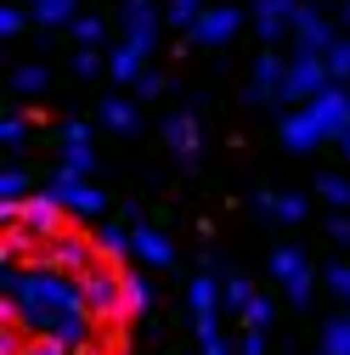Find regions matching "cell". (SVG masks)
Here are the masks:
<instances>
[{"label":"cell","mask_w":350,"mask_h":355,"mask_svg":"<svg viewBox=\"0 0 350 355\" xmlns=\"http://www.w3.org/2000/svg\"><path fill=\"white\" fill-rule=\"evenodd\" d=\"M6 322L62 344H85L102 333V322L85 304V282L46 259H6Z\"/></svg>","instance_id":"6da1fadb"},{"label":"cell","mask_w":350,"mask_h":355,"mask_svg":"<svg viewBox=\"0 0 350 355\" xmlns=\"http://www.w3.org/2000/svg\"><path fill=\"white\" fill-rule=\"evenodd\" d=\"M344 130H350V91H344V79H333L322 96L283 113L277 141H283V153H317L322 141H339Z\"/></svg>","instance_id":"7a4b0ae2"},{"label":"cell","mask_w":350,"mask_h":355,"mask_svg":"<svg viewBox=\"0 0 350 355\" xmlns=\"http://www.w3.org/2000/svg\"><path fill=\"white\" fill-rule=\"evenodd\" d=\"M0 220L6 226H34L40 237H57L62 226H68V203L51 192V187H40V192H28V198H12V203H0Z\"/></svg>","instance_id":"3957f363"},{"label":"cell","mask_w":350,"mask_h":355,"mask_svg":"<svg viewBox=\"0 0 350 355\" xmlns=\"http://www.w3.org/2000/svg\"><path fill=\"white\" fill-rule=\"evenodd\" d=\"M46 265H57V271H74V277H85L91 265H102V248H97V226L85 220V226H62L51 243H46V254H40Z\"/></svg>","instance_id":"277c9868"},{"label":"cell","mask_w":350,"mask_h":355,"mask_svg":"<svg viewBox=\"0 0 350 355\" xmlns=\"http://www.w3.org/2000/svg\"><path fill=\"white\" fill-rule=\"evenodd\" d=\"M328 85H333V68H328L322 51H288V79H283V96H277V102L305 107L311 96H322Z\"/></svg>","instance_id":"5b68a950"},{"label":"cell","mask_w":350,"mask_h":355,"mask_svg":"<svg viewBox=\"0 0 350 355\" xmlns=\"http://www.w3.org/2000/svg\"><path fill=\"white\" fill-rule=\"evenodd\" d=\"M85 282V304H91V316L102 322V327H113V322H124L130 310H124V282H119V265H91V271L79 277Z\"/></svg>","instance_id":"8992f818"},{"label":"cell","mask_w":350,"mask_h":355,"mask_svg":"<svg viewBox=\"0 0 350 355\" xmlns=\"http://www.w3.org/2000/svg\"><path fill=\"white\" fill-rule=\"evenodd\" d=\"M51 192L68 203V214H79V220H102L108 214V192L97 187V175H85V169H68V164H57V175H51Z\"/></svg>","instance_id":"52a82bcc"},{"label":"cell","mask_w":350,"mask_h":355,"mask_svg":"<svg viewBox=\"0 0 350 355\" xmlns=\"http://www.w3.org/2000/svg\"><path fill=\"white\" fill-rule=\"evenodd\" d=\"M272 277H277V288H283V299L294 304V310H305L311 304V254L305 248H294V243H283V248H272Z\"/></svg>","instance_id":"ba28073f"},{"label":"cell","mask_w":350,"mask_h":355,"mask_svg":"<svg viewBox=\"0 0 350 355\" xmlns=\"http://www.w3.org/2000/svg\"><path fill=\"white\" fill-rule=\"evenodd\" d=\"M187 304H192V333H198V338L221 327V310H226V299H221V277L209 271V259H203V271L187 282Z\"/></svg>","instance_id":"9c48e42d"},{"label":"cell","mask_w":350,"mask_h":355,"mask_svg":"<svg viewBox=\"0 0 350 355\" xmlns=\"http://www.w3.org/2000/svg\"><path fill=\"white\" fill-rule=\"evenodd\" d=\"M238 28H243V12H238V6H203L198 23L187 28V40H192L198 51H221V46H232Z\"/></svg>","instance_id":"30bf717a"},{"label":"cell","mask_w":350,"mask_h":355,"mask_svg":"<svg viewBox=\"0 0 350 355\" xmlns=\"http://www.w3.org/2000/svg\"><path fill=\"white\" fill-rule=\"evenodd\" d=\"M294 17H299V0H249V23L266 46H283L294 34Z\"/></svg>","instance_id":"8fae6325"},{"label":"cell","mask_w":350,"mask_h":355,"mask_svg":"<svg viewBox=\"0 0 350 355\" xmlns=\"http://www.w3.org/2000/svg\"><path fill=\"white\" fill-rule=\"evenodd\" d=\"M119 23H124V40H130V46L153 51V46H158V28H164V12L153 6V0H124Z\"/></svg>","instance_id":"7c38bea8"},{"label":"cell","mask_w":350,"mask_h":355,"mask_svg":"<svg viewBox=\"0 0 350 355\" xmlns=\"http://www.w3.org/2000/svg\"><path fill=\"white\" fill-rule=\"evenodd\" d=\"M283 79H288V57H277L266 46L254 57V73H249V102H277L283 96Z\"/></svg>","instance_id":"4fadbf2b"},{"label":"cell","mask_w":350,"mask_h":355,"mask_svg":"<svg viewBox=\"0 0 350 355\" xmlns=\"http://www.w3.org/2000/svg\"><path fill=\"white\" fill-rule=\"evenodd\" d=\"M57 147H62V164H68V169L97 175V147H91V124H85V119H68V124L57 130Z\"/></svg>","instance_id":"5bb4252c"},{"label":"cell","mask_w":350,"mask_h":355,"mask_svg":"<svg viewBox=\"0 0 350 355\" xmlns=\"http://www.w3.org/2000/svg\"><path fill=\"white\" fill-rule=\"evenodd\" d=\"M97 248L108 265H130L136 259V220H97Z\"/></svg>","instance_id":"9a60e30c"},{"label":"cell","mask_w":350,"mask_h":355,"mask_svg":"<svg viewBox=\"0 0 350 355\" xmlns=\"http://www.w3.org/2000/svg\"><path fill=\"white\" fill-rule=\"evenodd\" d=\"M288 40H294V51H328L339 34H333V23H328L317 6H299V17H294V34H288Z\"/></svg>","instance_id":"2e32d148"},{"label":"cell","mask_w":350,"mask_h":355,"mask_svg":"<svg viewBox=\"0 0 350 355\" xmlns=\"http://www.w3.org/2000/svg\"><path fill=\"white\" fill-rule=\"evenodd\" d=\"M136 259H142V265H153V271H169V265H175V243H169L158 226L136 220Z\"/></svg>","instance_id":"e0dca14e"},{"label":"cell","mask_w":350,"mask_h":355,"mask_svg":"<svg viewBox=\"0 0 350 355\" xmlns=\"http://www.w3.org/2000/svg\"><path fill=\"white\" fill-rule=\"evenodd\" d=\"M147 57H153V51H142V46H130V40H119V46L108 51V73H113V85H136V79L147 73Z\"/></svg>","instance_id":"ac0fdd59"},{"label":"cell","mask_w":350,"mask_h":355,"mask_svg":"<svg viewBox=\"0 0 350 355\" xmlns=\"http://www.w3.org/2000/svg\"><path fill=\"white\" fill-rule=\"evenodd\" d=\"M97 119H102V124L113 130V136H136V130H142V107L130 102V96H102Z\"/></svg>","instance_id":"d6986e66"},{"label":"cell","mask_w":350,"mask_h":355,"mask_svg":"<svg viewBox=\"0 0 350 355\" xmlns=\"http://www.w3.org/2000/svg\"><path fill=\"white\" fill-rule=\"evenodd\" d=\"M254 209L272 214V220H288V226H299V220L311 214V203H305L299 192H254Z\"/></svg>","instance_id":"ffe728a7"},{"label":"cell","mask_w":350,"mask_h":355,"mask_svg":"<svg viewBox=\"0 0 350 355\" xmlns=\"http://www.w3.org/2000/svg\"><path fill=\"white\" fill-rule=\"evenodd\" d=\"M164 141H169L175 158H198V119H192V113L164 119Z\"/></svg>","instance_id":"44dd1931"},{"label":"cell","mask_w":350,"mask_h":355,"mask_svg":"<svg viewBox=\"0 0 350 355\" xmlns=\"http://www.w3.org/2000/svg\"><path fill=\"white\" fill-rule=\"evenodd\" d=\"M34 12V28H68L79 17V0H28Z\"/></svg>","instance_id":"7402d4cb"},{"label":"cell","mask_w":350,"mask_h":355,"mask_svg":"<svg viewBox=\"0 0 350 355\" xmlns=\"http://www.w3.org/2000/svg\"><path fill=\"white\" fill-rule=\"evenodd\" d=\"M34 124H40L34 113L12 107L6 119H0V147H6V153H23V147H28V130H34Z\"/></svg>","instance_id":"603a6c76"},{"label":"cell","mask_w":350,"mask_h":355,"mask_svg":"<svg viewBox=\"0 0 350 355\" xmlns=\"http://www.w3.org/2000/svg\"><path fill=\"white\" fill-rule=\"evenodd\" d=\"M119 282H124V310H130V316H142V310L153 304V282L142 271H130V265H119Z\"/></svg>","instance_id":"cb8c5ba5"},{"label":"cell","mask_w":350,"mask_h":355,"mask_svg":"<svg viewBox=\"0 0 350 355\" xmlns=\"http://www.w3.org/2000/svg\"><path fill=\"white\" fill-rule=\"evenodd\" d=\"M221 299H226L232 316H243V310L254 304V282H249L243 271H226V277H221Z\"/></svg>","instance_id":"d4e9b609"},{"label":"cell","mask_w":350,"mask_h":355,"mask_svg":"<svg viewBox=\"0 0 350 355\" xmlns=\"http://www.w3.org/2000/svg\"><path fill=\"white\" fill-rule=\"evenodd\" d=\"M317 349H322V355H350V310H344V316H333V322H322Z\"/></svg>","instance_id":"484cf974"},{"label":"cell","mask_w":350,"mask_h":355,"mask_svg":"<svg viewBox=\"0 0 350 355\" xmlns=\"http://www.w3.org/2000/svg\"><path fill=\"white\" fill-rule=\"evenodd\" d=\"M317 198H322L328 209H350V175H339V169L317 175Z\"/></svg>","instance_id":"4316f807"},{"label":"cell","mask_w":350,"mask_h":355,"mask_svg":"<svg viewBox=\"0 0 350 355\" xmlns=\"http://www.w3.org/2000/svg\"><path fill=\"white\" fill-rule=\"evenodd\" d=\"M46 85H51V68H46V62H23V68L12 73V91H17V96H40Z\"/></svg>","instance_id":"83f0119b"},{"label":"cell","mask_w":350,"mask_h":355,"mask_svg":"<svg viewBox=\"0 0 350 355\" xmlns=\"http://www.w3.org/2000/svg\"><path fill=\"white\" fill-rule=\"evenodd\" d=\"M203 6H209V0H164V23L187 34V28L198 23V12H203Z\"/></svg>","instance_id":"f1b7e54d"},{"label":"cell","mask_w":350,"mask_h":355,"mask_svg":"<svg viewBox=\"0 0 350 355\" xmlns=\"http://www.w3.org/2000/svg\"><path fill=\"white\" fill-rule=\"evenodd\" d=\"M68 34L79 40V46H102V40H108V23H102L97 12H79V17L68 23Z\"/></svg>","instance_id":"f546056e"},{"label":"cell","mask_w":350,"mask_h":355,"mask_svg":"<svg viewBox=\"0 0 350 355\" xmlns=\"http://www.w3.org/2000/svg\"><path fill=\"white\" fill-rule=\"evenodd\" d=\"M28 187H34V175H28L23 164H12L6 175H0V203H12V198H28Z\"/></svg>","instance_id":"4dcf8cb0"},{"label":"cell","mask_w":350,"mask_h":355,"mask_svg":"<svg viewBox=\"0 0 350 355\" xmlns=\"http://www.w3.org/2000/svg\"><path fill=\"white\" fill-rule=\"evenodd\" d=\"M322 288L350 304V259H333V265H328V271H322Z\"/></svg>","instance_id":"1f68e13d"},{"label":"cell","mask_w":350,"mask_h":355,"mask_svg":"<svg viewBox=\"0 0 350 355\" xmlns=\"http://www.w3.org/2000/svg\"><path fill=\"white\" fill-rule=\"evenodd\" d=\"M28 23H34V12L23 6V0H12V6H0V34H6V40H12V34H23Z\"/></svg>","instance_id":"d6a6232c"},{"label":"cell","mask_w":350,"mask_h":355,"mask_svg":"<svg viewBox=\"0 0 350 355\" xmlns=\"http://www.w3.org/2000/svg\"><path fill=\"white\" fill-rule=\"evenodd\" d=\"M322 57H328V68H333V79H350V34H339V40H333V46H328Z\"/></svg>","instance_id":"836d02e7"},{"label":"cell","mask_w":350,"mask_h":355,"mask_svg":"<svg viewBox=\"0 0 350 355\" xmlns=\"http://www.w3.org/2000/svg\"><path fill=\"white\" fill-rule=\"evenodd\" d=\"M102 68H108V57H102L97 46H85V51H74V73H79V79H91V73H102Z\"/></svg>","instance_id":"e575fe53"},{"label":"cell","mask_w":350,"mask_h":355,"mask_svg":"<svg viewBox=\"0 0 350 355\" xmlns=\"http://www.w3.org/2000/svg\"><path fill=\"white\" fill-rule=\"evenodd\" d=\"M243 327H272V299L266 293H254V304L243 310Z\"/></svg>","instance_id":"d590c367"},{"label":"cell","mask_w":350,"mask_h":355,"mask_svg":"<svg viewBox=\"0 0 350 355\" xmlns=\"http://www.w3.org/2000/svg\"><path fill=\"white\" fill-rule=\"evenodd\" d=\"M272 344H266V327H243V344H238V355H266Z\"/></svg>","instance_id":"8d00e7d4"},{"label":"cell","mask_w":350,"mask_h":355,"mask_svg":"<svg viewBox=\"0 0 350 355\" xmlns=\"http://www.w3.org/2000/svg\"><path fill=\"white\" fill-rule=\"evenodd\" d=\"M198 349H203V355H238V349L221 338V327H215V333H203V338H198Z\"/></svg>","instance_id":"74e56055"},{"label":"cell","mask_w":350,"mask_h":355,"mask_svg":"<svg viewBox=\"0 0 350 355\" xmlns=\"http://www.w3.org/2000/svg\"><path fill=\"white\" fill-rule=\"evenodd\" d=\"M328 237L350 248V214H344V209H333V220H328Z\"/></svg>","instance_id":"f35d334b"},{"label":"cell","mask_w":350,"mask_h":355,"mask_svg":"<svg viewBox=\"0 0 350 355\" xmlns=\"http://www.w3.org/2000/svg\"><path fill=\"white\" fill-rule=\"evenodd\" d=\"M158 91H164L158 73H142V79H136V96H158Z\"/></svg>","instance_id":"ab89813d"},{"label":"cell","mask_w":350,"mask_h":355,"mask_svg":"<svg viewBox=\"0 0 350 355\" xmlns=\"http://www.w3.org/2000/svg\"><path fill=\"white\" fill-rule=\"evenodd\" d=\"M339 153H344V164H350V130H344V136H339Z\"/></svg>","instance_id":"60d3db41"},{"label":"cell","mask_w":350,"mask_h":355,"mask_svg":"<svg viewBox=\"0 0 350 355\" xmlns=\"http://www.w3.org/2000/svg\"><path fill=\"white\" fill-rule=\"evenodd\" d=\"M339 17H344V28H350V0H344V6H339Z\"/></svg>","instance_id":"b9f144b4"},{"label":"cell","mask_w":350,"mask_h":355,"mask_svg":"<svg viewBox=\"0 0 350 355\" xmlns=\"http://www.w3.org/2000/svg\"><path fill=\"white\" fill-rule=\"evenodd\" d=\"M317 355H322V349H317Z\"/></svg>","instance_id":"7bdbcfd3"},{"label":"cell","mask_w":350,"mask_h":355,"mask_svg":"<svg viewBox=\"0 0 350 355\" xmlns=\"http://www.w3.org/2000/svg\"><path fill=\"white\" fill-rule=\"evenodd\" d=\"M344 310H350V304H344Z\"/></svg>","instance_id":"ee69618b"}]
</instances>
